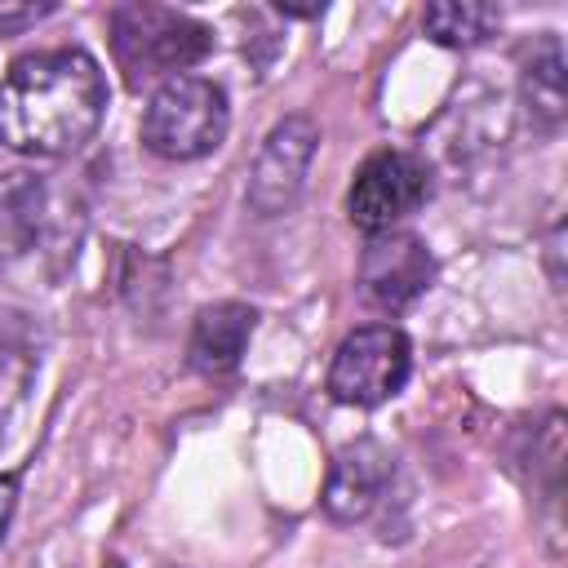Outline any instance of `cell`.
<instances>
[{"instance_id": "cell-3", "label": "cell", "mask_w": 568, "mask_h": 568, "mask_svg": "<svg viewBox=\"0 0 568 568\" xmlns=\"http://www.w3.org/2000/svg\"><path fill=\"white\" fill-rule=\"evenodd\" d=\"M226 129H231V102L226 89L209 75H173L155 84L142 111V146L173 164L213 155Z\"/></svg>"}, {"instance_id": "cell-6", "label": "cell", "mask_w": 568, "mask_h": 568, "mask_svg": "<svg viewBox=\"0 0 568 568\" xmlns=\"http://www.w3.org/2000/svg\"><path fill=\"white\" fill-rule=\"evenodd\" d=\"M315 146H320V124L311 115L293 111L271 124V133L257 146V160L248 169V191H244L257 217H280L302 200Z\"/></svg>"}, {"instance_id": "cell-17", "label": "cell", "mask_w": 568, "mask_h": 568, "mask_svg": "<svg viewBox=\"0 0 568 568\" xmlns=\"http://www.w3.org/2000/svg\"><path fill=\"white\" fill-rule=\"evenodd\" d=\"M275 9L288 13V18H315V13H324V4H284V0H280Z\"/></svg>"}, {"instance_id": "cell-1", "label": "cell", "mask_w": 568, "mask_h": 568, "mask_svg": "<svg viewBox=\"0 0 568 568\" xmlns=\"http://www.w3.org/2000/svg\"><path fill=\"white\" fill-rule=\"evenodd\" d=\"M106 115V75L93 53L62 44L22 53L0 80V146L62 160L80 151Z\"/></svg>"}, {"instance_id": "cell-14", "label": "cell", "mask_w": 568, "mask_h": 568, "mask_svg": "<svg viewBox=\"0 0 568 568\" xmlns=\"http://www.w3.org/2000/svg\"><path fill=\"white\" fill-rule=\"evenodd\" d=\"M44 13H53V4H22V9H4L0 4V31H22Z\"/></svg>"}, {"instance_id": "cell-11", "label": "cell", "mask_w": 568, "mask_h": 568, "mask_svg": "<svg viewBox=\"0 0 568 568\" xmlns=\"http://www.w3.org/2000/svg\"><path fill=\"white\" fill-rule=\"evenodd\" d=\"M44 222V182L31 173H0V266L22 257Z\"/></svg>"}, {"instance_id": "cell-4", "label": "cell", "mask_w": 568, "mask_h": 568, "mask_svg": "<svg viewBox=\"0 0 568 568\" xmlns=\"http://www.w3.org/2000/svg\"><path fill=\"white\" fill-rule=\"evenodd\" d=\"M413 373V346L395 324H364L346 333L328 364V395L351 408H377L404 390Z\"/></svg>"}, {"instance_id": "cell-9", "label": "cell", "mask_w": 568, "mask_h": 568, "mask_svg": "<svg viewBox=\"0 0 568 568\" xmlns=\"http://www.w3.org/2000/svg\"><path fill=\"white\" fill-rule=\"evenodd\" d=\"M257 311L244 302H213L200 306L191 320V337H186V359L195 373L204 377H226L240 368L248 337H253Z\"/></svg>"}, {"instance_id": "cell-10", "label": "cell", "mask_w": 568, "mask_h": 568, "mask_svg": "<svg viewBox=\"0 0 568 568\" xmlns=\"http://www.w3.org/2000/svg\"><path fill=\"white\" fill-rule=\"evenodd\" d=\"M519 98L537 129H559L568 111V80H564V49L555 31H541L519 62Z\"/></svg>"}, {"instance_id": "cell-13", "label": "cell", "mask_w": 568, "mask_h": 568, "mask_svg": "<svg viewBox=\"0 0 568 568\" xmlns=\"http://www.w3.org/2000/svg\"><path fill=\"white\" fill-rule=\"evenodd\" d=\"M31 382H36L31 355H22V351H13V346H0V435H4V426L18 417V408H22L27 390H31Z\"/></svg>"}, {"instance_id": "cell-5", "label": "cell", "mask_w": 568, "mask_h": 568, "mask_svg": "<svg viewBox=\"0 0 568 568\" xmlns=\"http://www.w3.org/2000/svg\"><path fill=\"white\" fill-rule=\"evenodd\" d=\"M430 195V169L422 155L386 146L373 151L346 191V217L364 231V235H382V231H399L404 217H413Z\"/></svg>"}, {"instance_id": "cell-15", "label": "cell", "mask_w": 568, "mask_h": 568, "mask_svg": "<svg viewBox=\"0 0 568 568\" xmlns=\"http://www.w3.org/2000/svg\"><path fill=\"white\" fill-rule=\"evenodd\" d=\"M13 510H18V470H4L0 475V537L13 519Z\"/></svg>"}, {"instance_id": "cell-16", "label": "cell", "mask_w": 568, "mask_h": 568, "mask_svg": "<svg viewBox=\"0 0 568 568\" xmlns=\"http://www.w3.org/2000/svg\"><path fill=\"white\" fill-rule=\"evenodd\" d=\"M559 253H564V226H555V231H550V240H546V266H550V280H555V288H564Z\"/></svg>"}, {"instance_id": "cell-7", "label": "cell", "mask_w": 568, "mask_h": 568, "mask_svg": "<svg viewBox=\"0 0 568 568\" xmlns=\"http://www.w3.org/2000/svg\"><path fill=\"white\" fill-rule=\"evenodd\" d=\"M435 284V257L422 235L413 231H382L368 235L359 253V293L382 311L413 306Z\"/></svg>"}, {"instance_id": "cell-8", "label": "cell", "mask_w": 568, "mask_h": 568, "mask_svg": "<svg viewBox=\"0 0 568 568\" xmlns=\"http://www.w3.org/2000/svg\"><path fill=\"white\" fill-rule=\"evenodd\" d=\"M390 475H395V462L390 453L377 444V439H355L346 444L333 466H328V479H324V515L333 524H364L390 493Z\"/></svg>"}, {"instance_id": "cell-12", "label": "cell", "mask_w": 568, "mask_h": 568, "mask_svg": "<svg viewBox=\"0 0 568 568\" xmlns=\"http://www.w3.org/2000/svg\"><path fill=\"white\" fill-rule=\"evenodd\" d=\"M422 27L435 44L470 49V44H484L501 27V9L497 4H475V0H439V4H426Z\"/></svg>"}, {"instance_id": "cell-2", "label": "cell", "mask_w": 568, "mask_h": 568, "mask_svg": "<svg viewBox=\"0 0 568 568\" xmlns=\"http://www.w3.org/2000/svg\"><path fill=\"white\" fill-rule=\"evenodd\" d=\"M209 49L213 31L182 9L151 0H124L111 9V58L133 89L186 75Z\"/></svg>"}]
</instances>
